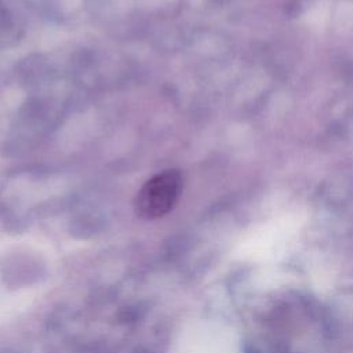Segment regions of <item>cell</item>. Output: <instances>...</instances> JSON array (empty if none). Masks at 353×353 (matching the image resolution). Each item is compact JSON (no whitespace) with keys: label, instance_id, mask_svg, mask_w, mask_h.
<instances>
[{"label":"cell","instance_id":"cell-1","mask_svg":"<svg viewBox=\"0 0 353 353\" xmlns=\"http://www.w3.org/2000/svg\"><path fill=\"white\" fill-rule=\"evenodd\" d=\"M182 190V175L178 170H164L148 179L134 201L135 212L143 219H157L176 204Z\"/></svg>","mask_w":353,"mask_h":353}]
</instances>
